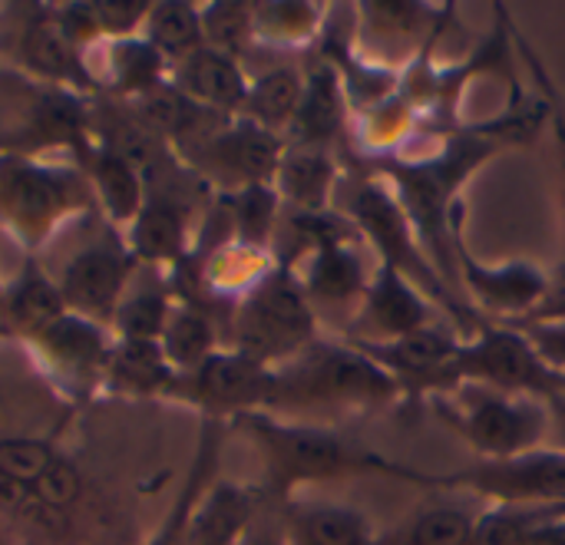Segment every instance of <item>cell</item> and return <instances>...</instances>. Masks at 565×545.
<instances>
[{"label":"cell","mask_w":565,"mask_h":545,"mask_svg":"<svg viewBox=\"0 0 565 545\" xmlns=\"http://www.w3.org/2000/svg\"><path fill=\"white\" fill-rule=\"evenodd\" d=\"M318 341V314L301 288V278L281 265L258 288H252L232 324V344L238 354L281 367Z\"/></svg>","instance_id":"6"},{"label":"cell","mask_w":565,"mask_h":545,"mask_svg":"<svg viewBox=\"0 0 565 545\" xmlns=\"http://www.w3.org/2000/svg\"><path fill=\"white\" fill-rule=\"evenodd\" d=\"M328 10L321 3L301 0H275V3H252L255 36L275 46H301L321 36Z\"/></svg>","instance_id":"25"},{"label":"cell","mask_w":565,"mask_h":545,"mask_svg":"<svg viewBox=\"0 0 565 545\" xmlns=\"http://www.w3.org/2000/svg\"><path fill=\"white\" fill-rule=\"evenodd\" d=\"M182 212L169 199H152L142 205L136 222V248L146 258H172L182 248Z\"/></svg>","instance_id":"31"},{"label":"cell","mask_w":565,"mask_h":545,"mask_svg":"<svg viewBox=\"0 0 565 545\" xmlns=\"http://www.w3.org/2000/svg\"><path fill=\"white\" fill-rule=\"evenodd\" d=\"M351 119V103L341 83V73L324 56L305 73V93L298 116L291 122V146L331 149V142L344 132Z\"/></svg>","instance_id":"19"},{"label":"cell","mask_w":565,"mask_h":545,"mask_svg":"<svg viewBox=\"0 0 565 545\" xmlns=\"http://www.w3.org/2000/svg\"><path fill=\"white\" fill-rule=\"evenodd\" d=\"M212 348H215V328L202 311L182 308V311L169 314L166 331H162V354L169 364L195 371L202 361H209L215 354Z\"/></svg>","instance_id":"28"},{"label":"cell","mask_w":565,"mask_h":545,"mask_svg":"<svg viewBox=\"0 0 565 545\" xmlns=\"http://www.w3.org/2000/svg\"><path fill=\"white\" fill-rule=\"evenodd\" d=\"M523 545H565V510L546 516V520L526 536V543Z\"/></svg>","instance_id":"43"},{"label":"cell","mask_w":565,"mask_h":545,"mask_svg":"<svg viewBox=\"0 0 565 545\" xmlns=\"http://www.w3.org/2000/svg\"><path fill=\"white\" fill-rule=\"evenodd\" d=\"M86 13H89L96 33H126V30H132L149 13V3H139V0H103V3H86Z\"/></svg>","instance_id":"40"},{"label":"cell","mask_w":565,"mask_h":545,"mask_svg":"<svg viewBox=\"0 0 565 545\" xmlns=\"http://www.w3.org/2000/svg\"><path fill=\"white\" fill-rule=\"evenodd\" d=\"M275 215H278V192L275 185H248L238 189L232 199V225H235V242L252 245V248H265L268 235L275 228Z\"/></svg>","instance_id":"30"},{"label":"cell","mask_w":565,"mask_h":545,"mask_svg":"<svg viewBox=\"0 0 565 545\" xmlns=\"http://www.w3.org/2000/svg\"><path fill=\"white\" fill-rule=\"evenodd\" d=\"M437 304L394 265L377 261L374 278L364 291L361 308L344 328V341L354 344H387L430 328Z\"/></svg>","instance_id":"13"},{"label":"cell","mask_w":565,"mask_h":545,"mask_svg":"<svg viewBox=\"0 0 565 545\" xmlns=\"http://www.w3.org/2000/svg\"><path fill=\"white\" fill-rule=\"evenodd\" d=\"M500 149L503 142L480 122L444 136L437 149L391 156L377 165V175L394 189L427 258L454 291L460 288L457 242L463 238V185Z\"/></svg>","instance_id":"1"},{"label":"cell","mask_w":565,"mask_h":545,"mask_svg":"<svg viewBox=\"0 0 565 545\" xmlns=\"http://www.w3.org/2000/svg\"><path fill=\"white\" fill-rule=\"evenodd\" d=\"M79 202V185L26 159H0V215L26 238H40L63 212Z\"/></svg>","instance_id":"14"},{"label":"cell","mask_w":565,"mask_h":545,"mask_svg":"<svg viewBox=\"0 0 565 545\" xmlns=\"http://www.w3.org/2000/svg\"><path fill=\"white\" fill-rule=\"evenodd\" d=\"M463 338L447 324H430L417 334L387 344H358L374 364H381L401 391V400L420 407L424 400L447 397L460 387L457 348ZM354 344V341H351Z\"/></svg>","instance_id":"10"},{"label":"cell","mask_w":565,"mask_h":545,"mask_svg":"<svg viewBox=\"0 0 565 545\" xmlns=\"http://www.w3.org/2000/svg\"><path fill=\"white\" fill-rule=\"evenodd\" d=\"M457 377L460 384H480L503 394H526V397H553L565 391V377L550 371L530 341L503 321H480L477 334L460 341L457 348Z\"/></svg>","instance_id":"9"},{"label":"cell","mask_w":565,"mask_h":545,"mask_svg":"<svg viewBox=\"0 0 565 545\" xmlns=\"http://www.w3.org/2000/svg\"><path fill=\"white\" fill-rule=\"evenodd\" d=\"M271 387H275L271 367H265L238 351H225V354L215 351L209 361H202L192 371L189 394H192V400H199L209 410L245 417V414L268 407Z\"/></svg>","instance_id":"15"},{"label":"cell","mask_w":565,"mask_h":545,"mask_svg":"<svg viewBox=\"0 0 565 545\" xmlns=\"http://www.w3.org/2000/svg\"><path fill=\"white\" fill-rule=\"evenodd\" d=\"M288 545H377L374 523L344 503H285Z\"/></svg>","instance_id":"20"},{"label":"cell","mask_w":565,"mask_h":545,"mask_svg":"<svg viewBox=\"0 0 565 545\" xmlns=\"http://www.w3.org/2000/svg\"><path fill=\"white\" fill-rule=\"evenodd\" d=\"M40 338V348L70 374L89 377L106 364V348L103 334L86 321V318H70L63 314L56 324H50Z\"/></svg>","instance_id":"27"},{"label":"cell","mask_w":565,"mask_h":545,"mask_svg":"<svg viewBox=\"0 0 565 545\" xmlns=\"http://www.w3.org/2000/svg\"><path fill=\"white\" fill-rule=\"evenodd\" d=\"M262 506V487L218 480L195 500L182 533V545H238Z\"/></svg>","instance_id":"17"},{"label":"cell","mask_w":565,"mask_h":545,"mask_svg":"<svg viewBox=\"0 0 565 545\" xmlns=\"http://www.w3.org/2000/svg\"><path fill=\"white\" fill-rule=\"evenodd\" d=\"M546 410H550V427H553V447L565 453V391L546 397Z\"/></svg>","instance_id":"44"},{"label":"cell","mask_w":565,"mask_h":545,"mask_svg":"<svg viewBox=\"0 0 565 545\" xmlns=\"http://www.w3.org/2000/svg\"><path fill=\"white\" fill-rule=\"evenodd\" d=\"M298 225L311 245L308 268L305 275H298L301 288L315 314H341L348 328L374 278V271H367L364 261V238L348 218L334 212H298Z\"/></svg>","instance_id":"7"},{"label":"cell","mask_w":565,"mask_h":545,"mask_svg":"<svg viewBox=\"0 0 565 545\" xmlns=\"http://www.w3.org/2000/svg\"><path fill=\"white\" fill-rule=\"evenodd\" d=\"M202 152H205V162L212 165V172H218L228 182H238V189H248V185L275 182L285 146L278 142L275 132L242 119L232 129L205 136Z\"/></svg>","instance_id":"16"},{"label":"cell","mask_w":565,"mask_h":545,"mask_svg":"<svg viewBox=\"0 0 565 545\" xmlns=\"http://www.w3.org/2000/svg\"><path fill=\"white\" fill-rule=\"evenodd\" d=\"M96 182H99L106 209L116 218H129L139 212V192L142 189H139V175L126 156H103L96 165Z\"/></svg>","instance_id":"35"},{"label":"cell","mask_w":565,"mask_h":545,"mask_svg":"<svg viewBox=\"0 0 565 545\" xmlns=\"http://www.w3.org/2000/svg\"><path fill=\"white\" fill-rule=\"evenodd\" d=\"M126 278H129V265L116 245H89L66 265L60 295L79 314L106 318L116 314Z\"/></svg>","instance_id":"18"},{"label":"cell","mask_w":565,"mask_h":545,"mask_svg":"<svg viewBox=\"0 0 565 545\" xmlns=\"http://www.w3.org/2000/svg\"><path fill=\"white\" fill-rule=\"evenodd\" d=\"M0 496L10 506H36V513L63 516L83 496V477L53 447L40 440L0 444Z\"/></svg>","instance_id":"11"},{"label":"cell","mask_w":565,"mask_h":545,"mask_svg":"<svg viewBox=\"0 0 565 545\" xmlns=\"http://www.w3.org/2000/svg\"><path fill=\"white\" fill-rule=\"evenodd\" d=\"M338 159L331 149L288 146L275 172V192L298 212H328L331 192L338 189Z\"/></svg>","instance_id":"22"},{"label":"cell","mask_w":565,"mask_h":545,"mask_svg":"<svg viewBox=\"0 0 565 545\" xmlns=\"http://www.w3.org/2000/svg\"><path fill=\"white\" fill-rule=\"evenodd\" d=\"M457 275L467 291V304L480 318L523 321L536 311L550 288V271L533 261H500L487 265L473 255L467 238L457 242Z\"/></svg>","instance_id":"12"},{"label":"cell","mask_w":565,"mask_h":545,"mask_svg":"<svg viewBox=\"0 0 565 545\" xmlns=\"http://www.w3.org/2000/svg\"><path fill=\"white\" fill-rule=\"evenodd\" d=\"M179 89L209 113H242L248 79L235 56L202 46L179 63Z\"/></svg>","instance_id":"21"},{"label":"cell","mask_w":565,"mask_h":545,"mask_svg":"<svg viewBox=\"0 0 565 545\" xmlns=\"http://www.w3.org/2000/svg\"><path fill=\"white\" fill-rule=\"evenodd\" d=\"M301 93H305V73L295 66H275V70L262 73L255 83H248L242 119H248L268 132L291 129L298 106H301Z\"/></svg>","instance_id":"24"},{"label":"cell","mask_w":565,"mask_h":545,"mask_svg":"<svg viewBox=\"0 0 565 545\" xmlns=\"http://www.w3.org/2000/svg\"><path fill=\"white\" fill-rule=\"evenodd\" d=\"M430 407L480 460H507L540 450L553 434L546 400L526 394L460 384L454 394L434 397Z\"/></svg>","instance_id":"5"},{"label":"cell","mask_w":565,"mask_h":545,"mask_svg":"<svg viewBox=\"0 0 565 545\" xmlns=\"http://www.w3.org/2000/svg\"><path fill=\"white\" fill-rule=\"evenodd\" d=\"M202 33L205 46L238 60V53L255 40L252 3H212L209 10H202Z\"/></svg>","instance_id":"32"},{"label":"cell","mask_w":565,"mask_h":545,"mask_svg":"<svg viewBox=\"0 0 565 545\" xmlns=\"http://www.w3.org/2000/svg\"><path fill=\"white\" fill-rule=\"evenodd\" d=\"M480 513L463 503L420 506L397 526L384 530L377 536V545H470Z\"/></svg>","instance_id":"23"},{"label":"cell","mask_w":565,"mask_h":545,"mask_svg":"<svg viewBox=\"0 0 565 545\" xmlns=\"http://www.w3.org/2000/svg\"><path fill=\"white\" fill-rule=\"evenodd\" d=\"M116 321H119V331L126 334V341H156L169 321L166 298L159 291H139V295L119 301Z\"/></svg>","instance_id":"36"},{"label":"cell","mask_w":565,"mask_h":545,"mask_svg":"<svg viewBox=\"0 0 565 545\" xmlns=\"http://www.w3.org/2000/svg\"><path fill=\"white\" fill-rule=\"evenodd\" d=\"M401 404L391 374L351 341L318 338L288 364L275 367L268 407L275 417H364Z\"/></svg>","instance_id":"3"},{"label":"cell","mask_w":565,"mask_h":545,"mask_svg":"<svg viewBox=\"0 0 565 545\" xmlns=\"http://www.w3.org/2000/svg\"><path fill=\"white\" fill-rule=\"evenodd\" d=\"M20 53L26 60V66H33L43 76L53 79H66V76H79V63L73 53V40L63 33V26L56 23H30L23 40H20Z\"/></svg>","instance_id":"29"},{"label":"cell","mask_w":565,"mask_h":545,"mask_svg":"<svg viewBox=\"0 0 565 545\" xmlns=\"http://www.w3.org/2000/svg\"><path fill=\"white\" fill-rule=\"evenodd\" d=\"M420 487L470 493L487 506H565V453L540 447L507 460H477L450 473H424Z\"/></svg>","instance_id":"8"},{"label":"cell","mask_w":565,"mask_h":545,"mask_svg":"<svg viewBox=\"0 0 565 545\" xmlns=\"http://www.w3.org/2000/svg\"><path fill=\"white\" fill-rule=\"evenodd\" d=\"M523 321H565V265L550 271V288H546L543 301Z\"/></svg>","instance_id":"42"},{"label":"cell","mask_w":565,"mask_h":545,"mask_svg":"<svg viewBox=\"0 0 565 545\" xmlns=\"http://www.w3.org/2000/svg\"><path fill=\"white\" fill-rule=\"evenodd\" d=\"M146 43L162 56V60H185L195 50L205 46L202 33V10L192 3H152L146 13Z\"/></svg>","instance_id":"26"},{"label":"cell","mask_w":565,"mask_h":545,"mask_svg":"<svg viewBox=\"0 0 565 545\" xmlns=\"http://www.w3.org/2000/svg\"><path fill=\"white\" fill-rule=\"evenodd\" d=\"M513 40L520 43L523 60H526V66H530V73H533V79H536V86H540L543 99H546V106H550V122H553L556 149H559V169H563V265H565V99H563V93L556 89V79L550 76L546 63H543V60L536 56V50H533V46L516 33V26H513Z\"/></svg>","instance_id":"37"},{"label":"cell","mask_w":565,"mask_h":545,"mask_svg":"<svg viewBox=\"0 0 565 545\" xmlns=\"http://www.w3.org/2000/svg\"><path fill=\"white\" fill-rule=\"evenodd\" d=\"M503 324H513L530 341L536 357L550 371L565 377V321H503Z\"/></svg>","instance_id":"39"},{"label":"cell","mask_w":565,"mask_h":545,"mask_svg":"<svg viewBox=\"0 0 565 545\" xmlns=\"http://www.w3.org/2000/svg\"><path fill=\"white\" fill-rule=\"evenodd\" d=\"M348 222L358 228L364 245L377 252V261L394 265L407 275L454 324H480L483 318L457 298V291L440 278L434 261L427 258L411 218L404 215L394 189L381 175H361L348 195Z\"/></svg>","instance_id":"4"},{"label":"cell","mask_w":565,"mask_h":545,"mask_svg":"<svg viewBox=\"0 0 565 545\" xmlns=\"http://www.w3.org/2000/svg\"><path fill=\"white\" fill-rule=\"evenodd\" d=\"M238 545H288L285 536V506L271 503L265 496V506L258 510V516L252 520V526L245 530Z\"/></svg>","instance_id":"41"},{"label":"cell","mask_w":565,"mask_h":545,"mask_svg":"<svg viewBox=\"0 0 565 545\" xmlns=\"http://www.w3.org/2000/svg\"><path fill=\"white\" fill-rule=\"evenodd\" d=\"M113 377L139 391H156L172 381V371L156 341H126V348L113 357Z\"/></svg>","instance_id":"33"},{"label":"cell","mask_w":565,"mask_h":545,"mask_svg":"<svg viewBox=\"0 0 565 545\" xmlns=\"http://www.w3.org/2000/svg\"><path fill=\"white\" fill-rule=\"evenodd\" d=\"M159 70H162V56L142 40V43H126L119 50V60H116V73H119V83L126 89H159Z\"/></svg>","instance_id":"38"},{"label":"cell","mask_w":565,"mask_h":545,"mask_svg":"<svg viewBox=\"0 0 565 545\" xmlns=\"http://www.w3.org/2000/svg\"><path fill=\"white\" fill-rule=\"evenodd\" d=\"M242 430L252 437L265 460V496L278 506L298 500V490L334 483L348 477H394L407 483H420L424 470L404 467L384 453L361 447L334 427L311 420H285L265 410L238 417Z\"/></svg>","instance_id":"2"},{"label":"cell","mask_w":565,"mask_h":545,"mask_svg":"<svg viewBox=\"0 0 565 545\" xmlns=\"http://www.w3.org/2000/svg\"><path fill=\"white\" fill-rule=\"evenodd\" d=\"M10 314L20 328L33 331V334H43L50 324H56L63 314H66V301L63 295L46 285L43 278H30L23 281L13 298H10Z\"/></svg>","instance_id":"34"}]
</instances>
